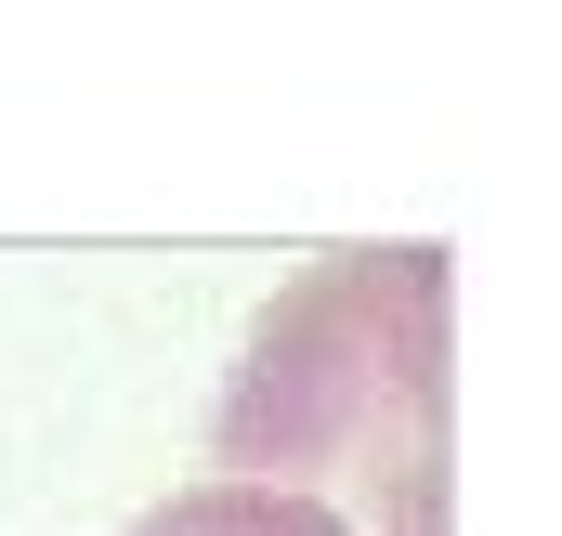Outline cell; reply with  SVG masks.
<instances>
[{
  "mask_svg": "<svg viewBox=\"0 0 562 536\" xmlns=\"http://www.w3.org/2000/svg\"><path fill=\"white\" fill-rule=\"evenodd\" d=\"M132 536H353L327 498H301V484H262V471H223V484H183V498H157Z\"/></svg>",
  "mask_w": 562,
  "mask_h": 536,
  "instance_id": "cell-1",
  "label": "cell"
}]
</instances>
